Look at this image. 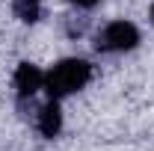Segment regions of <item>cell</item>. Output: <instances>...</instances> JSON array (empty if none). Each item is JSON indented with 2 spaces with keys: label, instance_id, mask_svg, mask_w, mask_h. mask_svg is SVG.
Here are the masks:
<instances>
[{
  "label": "cell",
  "instance_id": "obj_1",
  "mask_svg": "<svg viewBox=\"0 0 154 151\" xmlns=\"http://www.w3.org/2000/svg\"><path fill=\"white\" fill-rule=\"evenodd\" d=\"M89 80H92V62L80 57H68V59H59L45 74V92H48V98L59 101V98L80 92Z\"/></svg>",
  "mask_w": 154,
  "mask_h": 151
},
{
  "label": "cell",
  "instance_id": "obj_2",
  "mask_svg": "<svg viewBox=\"0 0 154 151\" xmlns=\"http://www.w3.org/2000/svg\"><path fill=\"white\" fill-rule=\"evenodd\" d=\"M136 45H139V30L131 21H110L95 36L98 54H125V51H134Z\"/></svg>",
  "mask_w": 154,
  "mask_h": 151
},
{
  "label": "cell",
  "instance_id": "obj_3",
  "mask_svg": "<svg viewBox=\"0 0 154 151\" xmlns=\"http://www.w3.org/2000/svg\"><path fill=\"white\" fill-rule=\"evenodd\" d=\"M12 83H15V92H18V104H27V101H33V95L38 89H45V71L33 62H21L15 68Z\"/></svg>",
  "mask_w": 154,
  "mask_h": 151
},
{
  "label": "cell",
  "instance_id": "obj_4",
  "mask_svg": "<svg viewBox=\"0 0 154 151\" xmlns=\"http://www.w3.org/2000/svg\"><path fill=\"white\" fill-rule=\"evenodd\" d=\"M36 131L45 136V139H57L59 131H62V110H59V101H48L42 104L36 113Z\"/></svg>",
  "mask_w": 154,
  "mask_h": 151
},
{
  "label": "cell",
  "instance_id": "obj_5",
  "mask_svg": "<svg viewBox=\"0 0 154 151\" xmlns=\"http://www.w3.org/2000/svg\"><path fill=\"white\" fill-rule=\"evenodd\" d=\"M12 12L24 24H36L42 18V0H12Z\"/></svg>",
  "mask_w": 154,
  "mask_h": 151
},
{
  "label": "cell",
  "instance_id": "obj_6",
  "mask_svg": "<svg viewBox=\"0 0 154 151\" xmlns=\"http://www.w3.org/2000/svg\"><path fill=\"white\" fill-rule=\"evenodd\" d=\"M71 6H77V9H95L101 0H68Z\"/></svg>",
  "mask_w": 154,
  "mask_h": 151
},
{
  "label": "cell",
  "instance_id": "obj_7",
  "mask_svg": "<svg viewBox=\"0 0 154 151\" xmlns=\"http://www.w3.org/2000/svg\"><path fill=\"white\" fill-rule=\"evenodd\" d=\"M151 24H154V6H151Z\"/></svg>",
  "mask_w": 154,
  "mask_h": 151
}]
</instances>
